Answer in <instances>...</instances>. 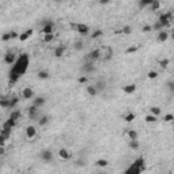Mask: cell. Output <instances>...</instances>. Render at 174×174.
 <instances>
[{"label":"cell","mask_w":174,"mask_h":174,"mask_svg":"<svg viewBox=\"0 0 174 174\" xmlns=\"http://www.w3.org/2000/svg\"><path fill=\"white\" fill-rule=\"evenodd\" d=\"M86 92L90 95V97H95V95H98L97 88H95V86H92V84H87V86H86Z\"/></svg>","instance_id":"ffe728a7"},{"label":"cell","mask_w":174,"mask_h":174,"mask_svg":"<svg viewBox=\"0 0 174 174\" xmlns=\"http://www.w3.org/2000/svg\"><path fill=\"white\" fill-rule=\"evenodd\" d=\"M10 40H12V37H11V31L4 33V34L1 36V41H3V42H7V41H10Z\"/></svg>","instance_id":"e575fe53"},{"label":"cell","mask_w":174,"mask_h":174,"mask_svg":"<svg viewBox=\"0 0 174 174\" xmlns=\"http://www.w3.org/2000/svg\"><path fill=\"white\" fill-rule=\"evenodd\" d=\"M143 163H144V159L143 158H139L135 161V163H132V166L127 170V173H131V174H139L142 173V170H143Z\"/></svg>","instance_id":"7a4b0ae2"},{"label":"cell","mask_w":174,"mask_h":174,"mask_svg":"<svg viewBox=\"0 0 174 174\" xmlns=\"http://www.w3.org/2000/svg\"><path fill=\"white\" fill-rule=\"evenodd\" d=\"M33 33H34V31H33V29H27V30L23 31L22 34H19V37H18V38H19V41L25 42V41H27V40H29L31 36H33Z\"/></svg>","instance_id":"4fadbf2b"},{"label":"cell","mask_w":174,"mask_h":174,"mask_svg":"<svg viewBox=\"0 0 174 174\" xmlns=\"http://www.w3.org/2000/svg\"><path fill=\"white\" fill-rule=\"evenodd\" d=\"M156 40H158V42H166L167 40H169V31L167 30H159V33H158V37H156Z\"/></svg>","instance_id":"30bf717a"},{"label":"cell","mask_w":174,"mask_h":174,"mask_svg":"<svg viewBox=\"0 0 174 174\" xmlns=\"http://www.w3.org/2000/svg\"><path fill=\"white\" fill-rule=\"evenodd\" d=\"M37 76H38V79H41V80H45V79L49 78V74H48V71H40Z\"/></svg>","instance_id":"f546056e"},{"label":"cell","mask_w":174,"mask_h":174,"mask_svg":"<svg viewBox=\"0 0 174 174\" xmlns=\"http://www.w3.org/2000/svg\"><path fill=\"white\" fill-rule=\"evenodd\" d=\"M0 135H3L7 140L10 139V136H11V129H4V128H1V131H0Z\"/></svg>","instance_id":"4dcf8cb0"},{"label":"cell","mask_w":174,"mask_h":174,"mask_svg":"<svg viewBox=\"0 0 174 174\" xmlns=\"http://www.w3.org/2000/svg\"><path fill=\"white\" fill-rule=\"evenodd\" d=\"M151 27H152V30H162V29H163V27H162V25H161V23H159V22H156V23H155V25L154 26H151Z\"/></svg>","instance_id":"7bdbcfd3"},{"label":"cell","mask_w":174,"mask_h":174,"mask_svg":"<svg viewBox=\"0 0 174 174\" xmlns=\"http://www.w3.org/2000/svg\"><path fill=\"white\" fill-rule=\"evenodd\" d=\"M124 135L128 138V142H129V140H138V132H136V131H133V129H127Z\"/></svg>","instance_id":"e0dca14e"},{"label":"cell","mask_w":174,"mask_h":174,"mask_svg":"<svg viewBox=\"0 0 174 174\" xmlns=\"http://www.w3.org/2000/svg\"><path fill=\"white\" fill-rule=\"evenodd\" d=\"M16 57L14 53H11V52H8V53H5L4 55V63L7 64V65H12L14 63H15Z\"/></svg>","instance_id":"5bb4252c"},{"label":"cell","mask_w":174,"mask_h":174,"mask_svg":"<svg viewBox=\"0 0 174 174\" xmlns=\"http://www.w3.org/2000/svg\"><path fill=\"white\" fill-rule=\"evenodd\" d=\"M124 118H125V121H127V123H131V121H133V120H135V114H133V113H128V114H127Z\"/></svg>","instance_id":"ab89813d"},{"label":"cell","mask_w":174,"mask_h":174,"mask_svg":"<svg viewBox=\"0 0 174 174\" xmlns=\"http://www.w3.org/2000/svg\"><path fill=\"white\" fill-rule=\"evenodd\" d=\"M82 69H83V72H86V74H91V72L95 71V65H94L92 61H86L83 64Z\"/></svg>","instance_id":"7c38bea8"},{"label":"cell","mask_w":174,"mask_h":174,"mask_svg":"<svg viewBox=\"0 0 174 174\" xmlns=\"http://www.w3.org/2000/svg\"><path fill=\"white\" fill-rule=\"evenodd\" d=\"M71 27L76 30V33H79L80 36H87L90 33V27L84 23H71Z\"/></svg>","instance_id":"3957f363"},{"label":"cell","mask_w":174,"mask_h":174,"mask_svg":"<svg viewBox=\"0 0 174 174\" xmlns=\"http://www.w3.org/2000/svg\"><path fill=\"white\" fill-rule=\"evenodd\" d=\"M109 165V162L106 161V159H98L97 161V166L98 167H106Z\"/></svg>","instance_id":"d6a6232c"},{"label":"cell","mask_w":174,"mask_h":174,"mask_svg":"<svg viewBox=\"0 0 174 174\" xmlns=\"http://www.w3.org/2000/svg\"><path fill=\"white\" fill-rule=\"evenodd\" d=\"M59 156H60V159H63V161H68V159L71 158V152H69L67 148H60L59 150Z\"/></svg>","instance_id":"2e32d148"},{"label":"cell","mask_w":174,"mask_h":174,"mask_svg":"<svg viewBox=\"0 0 174 174\" xmlns=\"http://www.w3.org/2000/svg\"><path fill=\"white\" fill-rule=\"evenodd\" d=\"M38 116H40L38 108L30 106V108H29V118H30V120H38Z\"/></svg>","instance_id":"9a60e30c"},{"label":"cell","mask_w":174,"mask_h":174,"mask_svg":"<svg viewBox=\"0 0 174 174\" xmlns=\"http://www.w3.org/2000/svg\"><path fill=\"white\" fill-rule=\"evenodd\" d=\"M128 146H129V148L131 150H139V147H140V144H139L138 140H129Z\"/></svg>","instance_id":"83f0119b"},{"label":"cell","mask_w":174,"mask_h":174,"mask_svg":"<svg viewBox=\"0 0 174 174\" xmlns=\"http://www.w3.org/2000/svg\"><path fill=\"white\" fill-rule=\"evenodd\" d=\"M159 7H161V3H159V0H154L152 3L150 4V8H151L152 11L159 10Z\"/></svg>","instance_id":"f1b7e54d"},{"label":"cell","mask_w":174,"mask_h":174,"mask_svg":"<svg viewBox=\"0 0 174 174\" xmlns=\"http://www.w3.org/2000/svg\"><path fill=\"white\" fill-rule=\"evenodd\" d=\"M147 76H148L150 79H156V78H158V72L156 71H150L148 74H147Z\"/></svg>","instance_id":"60d3db41"},{"label":"cell","mask_w":174,"mask_h":174,"mask_svg":"<svg viewBox=\"0 0 174 174\" xmlns=\"http://www.w3.org/2000/svg\"><path fill=\"white\" fill-rule=\"evenodd\" d=\"M11 37H12V38H18V37H19V34H18L16 31H11Z\"/></svg>","instance_id":"816d5d0a"},{"label":"cell","mask_w":174,"mask_h":174,"mask_svg":"<svg viewBox=\"0 0 174 174\" xmlns=\"http://www.w3.org/2000/svg\"><path fill=\"white\" fill-rule=\"evenodd\" d=\"M167 88H169V90H170L171 92L174 91V83H173V80H170V82L167 83Z\"/></svg>","instance_id":"7dc6e473"},{"label":"cell","mask_w":174,"mask_h":174,"mask_svg":"<svg viewBox=\"0 0 174 174\" xmlns=\"http://www.w3.org/2000/svg\"><path fill=\"white\" fill-rule=\"evenodd\" d=\"M132 33V27L131 26H124L121 29V34H125V36H129Z\"/></svg>","instance_id":"1f68e13d"},{"label":"cell","mask_w":174,"mask_h":174,"mask_svg":"<svg viewBox=\"0 0 174 174\" xmlns=\"http://www.w3.org/2000/svg\"><path fill=\"white\" fill-rule=\"evenodd\" d=\"M37 133H38V131H37L36 127H34V125H29V127L26 128V139H27L29 142H33V140L37 138Z\"/></svg>","instance_id":"8992f818"},{"label":"cell","mask_w":174,"mask_h":174,"mask_svg":"<svg viewBox=\"0 0 174 174\" xmlns=\"http://www.w3.org/2000/svg\"><path fill=\"white\" fill-rule=\"evenodd\" d=\"M123 91L127 92V94H132V92L136 91V86L135 84H127V86L123 87Z\"/></svg>","instance_id":"603a6c76"},{"label":"cell","mask_w":174,"mask_h":174,"mask_svg":"<svg viewBox=\"0 0 174 174\" xmlns=\"http://www.w3.org/2000/svg\"><path fill=\"white\" fill-rule=\"evenodd\" d=\"M146 121H147V123H155V121H156V116H154V114L150 113L148 116H146Z\"/></svg>","instance_id":"8d00e7d4"},{"label":"cell","mask_w":174,"mask_h":174,"mask_svg":"<svg viewBox=\"0 0 174 174\" xmlns=\"http://www.w3.org/2000/svg\"><path fill=\"white\" fill-rule=\"evenodd\" d=\"M79 82H80V83H86V82H87V76L80 78V79H79Z\"/></svg>","instance_id":"f5cc1de1"},{"label":"cell","mask_w":174,"mask_h":174,"mask_svg":"<svg viewBox=\"0 0 174 174\" xmlns=\"http://www.w3.org/2000/svg\"><path fill=\"white\" fill-rule=\"evenodd\" d=\"M142 31H143V33H150V31H152V27L150 25H146L143 29H142Z\"/></svg>","instance_id":"ee69618b"},{"label":"cell","mask_w":174,"mask_h":174,"mask_svg":"<svg viewBox=\"0 0 174 174\" xmlns=\"http://www.w3.org/2000/svg\"><path fill=\"white\" fill-rule=\"evenodd\" d=\"M99 52H101V60H103V61H108L113 57L112 46H102V48H99Z\"/></svg>","instance_id":"277c9868"},{"label":"cell","mask_w":174,"mask_h":174,"mask_svg":"<svg viewBox=\"0 0 174 174\" xmlns=\"http://www.w3.org/2000/svg\"><path fill=\"white\" fill-rule=\"evenodd\" d=\"M53 1H61V0H53Z\"/></svg>","instance_id":"11a10c76"},{"label":"cell","mask_w":174,"mask_h":174,"mask_svg":"<svg viewBox=\"0 0 174 174\" xmlns=\"http://www.w3.org/2000/svg\"><path fill=\"white\" fill-rule=\"evenodd\" d=\"M99 3H101V4H109L110 0H99Z\"/></svg>","instance_id":"db71d44e"},{"label":"cell","mask_w":174,"mask_h":174,"mask_svg":"<svg viewBox=\"0 0 174 174\" xmlns=\"http://www.w3.org/2000/svg\"><path fill=\"white\" fill-rule=\"evenodd\" d=\"M22 98H23V99H33V98H34V90L29 86L25 87V88L22 90Z\"/></svg>","instance_id":"ba28073f"},{"label":"cell","mask_w":174,"mask_h":174,"mask_svg":"<svg viewBox=\"0 0 174 174\" xmlns=\"http://www.w3.org/2000/svg\"><path fill=\"white\" fill-rule=\"evenodd\" d=\"M18 102H19V98H11V101H10V108L11 109H14L18 105Z\"/></svg>","instance_id":"74e56055"},{"label":"cell","mask_w":174,"mask_h":174,"mask_svg":"<svg viewBox=\"0 0 174 174\" xmlns=\"http://www.w3.org/2000/svg\"><path fill=\"white\" fill-rule=\"evenodd\" d=\"M174 120V114H171V113H167L166 116H163V121L165 123H171Z\"/></svg>","instance_id":"d590c367"},{"label":"cell","mask_w":174,"mask_h":174,"mask_svg":"<svg viewBox=\"0 0 174 174\" xmlns=\"http://www.w3.org/2000/svg\"><path fill=\"white\" fill-rule=\"evenodd\" d=\"M38 124H40V127H45L49 124V117L48 116H41L40 120H38Z\"/></svg>","instance_id":"d4e9b609"},{"label":"cell","mask_w":174,"mask_h":174,"mask_svg":"<svg viewBox=\"0 0 174 174\" xmlns=\"http://www.w3.org/2000/svg\"><path fill=\"white\" fill-rule=\"evenodd\" d=\"M19 117H21V110H18V109H15V110H12L10 114V120H14V121H18L19 120Z\"/></svg>","instance_id":"cb8c5ba5"},{"label":"cell","mask_w":174,"mask_h":174,"mask_svg":"<svg viewBox=\"0 0 174 174\" xmlns=\"http://www.w3.org/2000/svg\"><path fill=\"white\" fill-rule=\"evenodd\" d=\"M55 40V33H49V34H44V42L45 44H49Z\"/></svg>","instance_id":"4316f807"},{"label":"cell","mask_w":174,"mask_h":174,"mask_svg":"<svg viewBox=\"0 0 174 174\" xmlns=\"http://www.w3.org/2000/svg\"><path fill=\"white\" fill-rule=\"evenodd\" d=\"M5 142H7V139L3 135H0V146H5Z\"/></svg>","instance_id":"681fc988"},{"label":"cell","mask_w":174,"mask_h":174,"mask_svg":"<svg viewBox=\"0 0 174 174\" xmlns=\"http://www.w3.org/2000/svg\"><path fill=\"white\" fill-rule=\"evenodd\" d=\"M5 155V148L4 146H0V156H4Z\"/></svg>","instance_id":"f907efd6"},{"label":"cell","mask_w":174,"mask_h":174,"mask_svg":"<svg viewBox=\"0 0 174 174\" xmlns=\"http://www.w3.org/2000/svg\"><path fill=\"white\" fill-rule=\"evenodd\" d=\"M102 34H103L102 30H95V31H94V33L91 34V38H92V40H95V38H99V37L102 36Z\"/></svg>","instance_id":"f35d334b"},{"label":"cell","mask_w":174,"mask_h":174,"mask_svg":"<svg viewBox=\"0 0 174 174\" xmlns=\"http://www.w3.org/2000/svg\"><path fill=\"white\" fill-rule=\"evenodd\" d=\"M152 1H154V0H142V1H140V5L144 7V5H147V4H151Z\"/></svg>","instance_id":"f6af8a7d"},{"label":"cell","mask_w":174,"mask_h":174,"mask_svg":"<svg viewBox=\"0 0 174 174\" xmlns=\"http://www.w3.org/2000/svg\"><path fill=\"white\" fill-rule=\"evenodd\" d=\"M75 165L79 166V167H82V166H84V161L83 159H78V161H75Z\"/></svg>","instance_id":"bcb514c9"},{"label":"cell","mask_w":174,"mask_h":174,"mask_svg":"<svg viewBox=\"0 0 174 174\" xmlns=\"http://www.w3.org/2000/svg\"><path fill=\"white\" fill-rule=\"evenodd\" d=\"M64 53H65V46L64 45H60V46H57V48H55V56L56 57H61Z\"/></svg>","instance_id":"7402d4cb"},{"label":"cell","mask_w":174,"mask_h":174,"mask_svg":"<svg viewBox=\"0 0 174 174\" xmlns=\"http://www.w3.org/2000/svg\"><path fill=\"white\" fill-rule=\"evenodd\" d=\"M83 48H84V44H83V41H75V42H74V49H75L76 52L83 51Z\"/></svg>","instance_id":"484cf974"},{"label":"cell","mask_w":174,"mask_h":174,"mask_svg":"<svg viewBox=\"0 0 174 174\" xmlns=\"http://www.w3.org/2000/svg\"><path fill=\"white\" fill-rule=\"evenodd\" d=\"M169 63H170L169 59H163V60H162V61L159 63V64H161V67H162V68H166V67L169 65Z\"/></svg>","instance_id":"b9f144b4"},{"label":"cell","mask_w":174,"mask_h":174,"mask_svg":"<svg viewBox=\"0 0 174 174\" xmlns=\"http://www.w3.org/2000/svg\"><path fill=\"white\" fill-rule=\"evenodd\" d=\"M30 65V57L27 53H23L19 57H16L15 63L12 64V69L10 72V84H15L19 78L23 76Z\"/></svg>","instance_id":"6da1fadb"},{"label":"cell","mask_w":174,"mask_h":174,"mask_svg":"<svg viewBox=\"0 0 174 174\" xmlns=\"http://www.w3.org/2000/svg\"><path fill=\"white\" fill-rule=\"evenodd\" d=\"M45 102H46V99L44 97L33 98V106H36V108H41V106H44V103Z\"/></svg>","instance_id":"ac0fdd59"},{"label":"cell","mask_w":174,"mask_h":174,"mask_svg":"<svg viewBox=\"0 0 174 174\" xmlns=\"http://www.w3.org/2000/svg\"><path fill=\"white\" fill-rule=\"evenodd\" d=\"M52 158H53V154H52V151H49V150H44V151L41 152V159H42V161L49 162V161H52Z\"/></svg>","instance_id":"d6986e66"},{"label":"cell","mask_w":174,"mask_h":174,"mask_svg":"<svg viewBox=\"0 0 174 174\" xmlns=\"http://www.w3.org/2000/svg\"><path fill=\"white\" fill-rule=\"evenodd\" d=\"M95 88H97L98 94H99V92H102L103 90L106 88V80H105V79H102V78L97 79V82H95Z\"/></svg>","instance_id":"8fae6325"},{"label":"cell","mask_w":174,"mask_h":174,"mask_svg":"<svg viewBox=\"0 0 174 174\" xmlns=\"http://www.w3.org/2000/svg\"><path fill=\"white\" fill-rule=\"evenodd\" d=\"M171 19H173V14H171V12H167V14L161 15V18H159L158 22L162 25V27H166V26L171 25Z\"/></svg>","instance_id":"52a82bcc"},{"label":"cell","mask_w":174,"mask_h":174,"mask_svg":"<svg viewBox=\"0 0 174 174\" xmlns=\"http://www.w3.org/2000/svg\"><path fill=\"white\" fill-rule=\"evenodd\" d=\"M150 113H151V114H154V116H156V117H158L159 114H161V108H158V106H152V108L150 109Z\"/></svg>","instance_id":"836d02e7"},{"label":"cell","mask_w":174,"mask_h":174,"mask_svg":"<svg viewBox=\"0 0 174 174\" xmlns=\"http://www.w3.org/2000/svg\"><path fill=\"white\" fill-rule=\"evenodd\" d=\"M42 23H44V27H42V30H41L42 34H49V33H53L55 25H53L51 21H45V22H42Z\"/></svg>","instance_id":"9c48e42d"},{"label":"cell","mask_w":174,"mask_h":174,"mask_svg":"<svg viewBox=\"0 0 174 174\" xmlns=\"http://www.w3.org/2000/svg\"><path fill=\"white\" fill-rule=\"evenodd\" d=\"M98 60H101V52H99V48H97V49H94V51H91L88 55L86 56V61H92L95 63L98 61Z\"/></svg>","instance_id":"5b68a950"},{"label":"cell","mask_w":174,"mask_h":174,"mask_svg":"<svg viewBox=\"0 0 174 174\" xmlns=\"http://www.w3.org/2000/svg\"><path fill=\"white\" fill-rule=\"evenodd\" d=\"M136 51H138V46H132V48H128L127 49V53H135Z\"/></svg>","instance_id":"c3c4849f"},{"label":"cell","mask_w":174,"mask_h":174,"mask_svg":"<svg viewBox=\"0 0 174 174\" xmlns=\"http://www.w3.org/2000/svg\"><path fill=\"white\" fill-rule=\"evenodd\" d=\"M10 98H5V97H1L0 98V108L3 109H8L10 108Z\"/></svg>","instance_id":"44dd1931"}]
</instances>
